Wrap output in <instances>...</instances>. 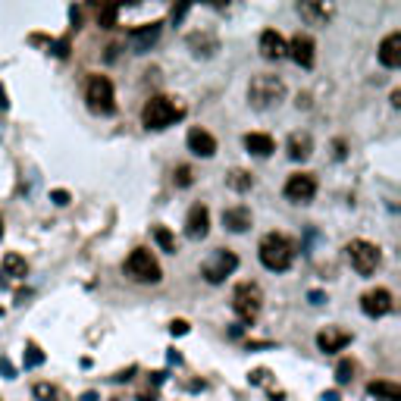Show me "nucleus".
I'll return each instance as SVG.
<instances>
[{
    "label": "nucleus",
    "instance_id": "obj_1",
    "mask_svg": "<svg viewBox=\"0 0 401 401\" xmlns=\"http://www.w3.org/2000/svg\"><path fill=\"white\" fill-rule=\"evenodd\" d=\"M257 257L266 270L273 273H285L292 264H295V242L283 232H270V236L260 238L257 245Z\"/></svg>",
    "mask_w": 401,
    "mask_h": 401
},
{
    "label": "nucleus",
    "instance_id": "obj_2",
    "mask_svg": "<svg viewBox=\"0 0 401 401\" xmlns=\"http://www.w3.org/2000/svg\"><path fill=\"white\" fill-rule=\"evenodd\" d=\"M179 116H182V110L176 107V100L166 97V95H157V97L144 100V107H142V123L148 125V129H154V132L172 125Z\"/></svg>",
    "mask_w": 401,
    "mask_h": 401
},
{
    "label": "nucleus",
    "instance_id": "obj_3",
    "mask_svg": "<svg viewBox=\"0 0 401 401\" xmlns=\"http://www.w3.org/2000/svg\"><path fill=\"white\" fill-rule=\"evenodd\" d=\"M285 97V82L279 76H254L248 85V100L257 110H270Z\"/></svg>",
    "mask_w": 401,
    "mask_h": 401
},
{
    "label": "nucleus",
    "instance_id": "obj_4",
    "mask_svg": "<svg viewBox=\"0 0 401 401\" xmlns=\"http://www.w3.org/2000/svg\"><path fill=\"white\" fill-rule=\"evenodd\" d=\"M232 311H236L245 323H254V320L260 317V311H264V289H260L257 283L236 285V292H232Z\"/></svg>",
    "mask_w": 401,
    "mask_h": 401
},
{
    "label": "nucleus",
    "instance_id": "obj_5",
    "mask_svg": "<svg viewBox=\"0 0 401 401\" xmlns=\"http://www.w3.org/2000/svg\"><path fill=\"white\" fill-rule=\"evenodd\" d=\"M345 254H348L354 273H360V276H370V273H376V266L383 264V251H379V245L367 242V238H354V242H348Z\"/></svg>",
    "mask_w": 401,
    "mask_h": 401
},
{
    "label": "nucleus",
    "instance_id": "obj_6",
    "mask_svg": "<svg viewBox=\"0 0 401 401\" xmlns=\"http://www.w3.org/2000/svg\"><path fill=\"white\" fill-rule=\"evenodd\" d=\"M125 273H129L135 283H160L163 279V270H160L157 257L148 251V248H135L129 254V260H125Z\"/></svg>",
    "mask_w": 401,
    "mask_h": 401
},
{
    "label": "nucleus",
    "instance_id": "obj_7",
    "mask_svg": "<svg viewBox=\"0 0 401 401\" xmlns=\"http://www.w3.org/2000/svg\"><path fill=\"white\" fill-rule=\"evenodd\" d=\"M85 100L95 113H113L116 110V95H113V82L107 76H91L85 85Z\"/></svg>",
    "mask_w": 401,
    "mask_h": 401
},
{
    "label": "nucleus",
    "instance_id": "obj_8",
    "mask_svg": "<svg viewBox=\"0 0 401 401\" xmlns=\"http://www.w3.org/2000/svg\"><path fill=\"white\" fill-rule=\"evenodd\" d=\"M236 266H238V257L232 251H226V248H217L210 254V257L204 260V266H200V273H204V279L210 285H219L226 276H232L236 273Z\"/></svg>",
    "mask_w": 401,
    "mask_h": 401
},
{
    "label": "nucleus",
    "instance_id": "obj_9",
    "mask_svg": "<svg viewBox=\"0 0 401 401\" xmlns=\"http://www.w3.org/2000/svg\"><path fill=\"white\" fill-rule=\"evenodd\" d=\"M317 195V179L311 176V172H295V176H289V182H285V198L295 200V204H307V200H313Z\"/></svg>",
    "mask_w": 401,
    "mask_h": 401
},
{
    "label": "nucleus",
    "instance_id": "obj_10",
    "mask_svg": "<svg viewBox=\"0 0 401 401\" xmlns=\"http://www.w3.org/2000/svg\"><path fill=\"white\" fill-rule=\"evenodd\" d=\"M313 38L311 35H295L292 41H285V57H292L301 69H311L313 60H317V53H313Z\"/></svg>",
    "mask_w": 401,
    "mask_h": 401
},
{
    "label": "nucleus",
    "instance_id": "obj_11",
    "mask_svg": "<svg viewBox=\"0 0 401 401\" xmlns=\"http://www.w3.org/2000/svg\"><path fill=\"white\" fill-rule=\"evenodd\" d=\"M392 292L389 289H370L360 295V311L367 313V317H386V313L392 311Z\"/></svg>",
    "mask_w": 401,
    "mask_h": 401
},
{
    "label": "nucleus",
    "instance_id": "obj_12",
    "mask_svg": "<svg viewBox=\"0 0 401 401\" xmlns=\"http://www.w3.org/2000/svg\"><path fill=\"white\" fill-rule=\"evenodd\" d=\"M207 232H210V210H207L204 204H195L189 210V217H185V236L189 238H204Z\"/></svg>",
    "mask_w": 401,
    "mask_h": 401
},
{
    "label": "nucleus",
    "instance_id": "obj_13",
    "mask_svg": "<svg viewBox=\"0 0 401 401\" xmlns=\"http://www.w3.org/2000/svg\"><path fill=\"white\" fill-rule=\"evenodd\" d=\"M348 342H351V332L339 329V326H326V329L317 336V348L323 351V354H336V351H342Z\"/></svg>",
    "mask_w": 401,
    "mask_h": 401
},
{
    "label": "nucleus",
    "instance_id": "obj_14",
    "mask_svg": "<svg viewBox=\"0 0 401 401\" xmlns=\"http://www.w3.org/2000/svg\"><path fill=\"white\" fill-rule=\"evenodd\" d=\"M379 63L386 69H398L401 66V32H389L379 44Z\"/></svg>",
    "mask_w": 401,
    "mask_h": 401
},
{
    "label": "nucleus",
    "instance_id": "obj_15",
    "mask_svg": "<svg viewBox=\"0 0 401 401\" xmlns=\"http://www.w3.org/2000/svg\"><path fill=\"white\" fill-rule=\"evenodd\" d=\"M160 29H163V22H148V25H138V29H132L129 32V41H132V48H135V53L151 50V44L160 38Z\"/></svg>",
    "mask_w": 401,
    "mask_h": 401
},
{
    "label": "nucleus",
    "instance_id": "obj_16",
    "mask_svg": "<svg viewBox=\"0 0 401 401\" xmlns=\"http://www.w3.org/2000/svg\"><path fill=\"white\" fill-rule=\"evenodd\" d=\"M189 151L198 154V157H213V154H217V138L204 129H191L189 132Z\"/></svg>",
    "mask_w": 401,
    "mask_h": 401
},
{
    "label": "nucleus",
    "instance_id": "obj_17",
    "mask_svg": "<svg viewBox=\"0 0 401 401\" xmlns=\"http://www.w3.org/2000/svg\"><path fill=\"white\" fill-rule=\"evenodd\" d=\"M223 226L229 232H248L251 229V210L245 204L229 207V210H223Z\"/></svg>",
    "mask_w": 401,
    "mask_h": 401
},
{
    "label": "nucleus",
    "instance_id": "obj_18",
    "mask_svg": "<svg viewBox=\"0 0 401 401\" xmlns=\"http://www.w3.org/2000/svg\"><path fill=\"white\" fill-rule=\"evenodd\" d=\"M260 53H264L266 60H283L285 57V38L279 35L276 29H266L264 35H260Z\"/></svg>",
    "mask_w": 401,
    "mask_h": 401
},
{
    "label": "nucleus",
    "instance_id": "obj_19",
    "mask_svg": "<svg viewBox=\"0 0 401 401\" xmlns=\"http://www.w3.org/2000/svg\"><path fill=\"white\" fill-rule=\"evenodd\" d=\"M245 148H248V154H254V157H270V154L276 151V142H273L266 132H248V135H245Z\"/></svg>",
    "mask_w": 401,
    "mask_h": 401
},
{
    "label": "nucleus",
    "instance_id": "obj_20",
    "mask_svg": "<svg viewBox=\"0 0 401 401\" xmlns=\"http://www.w3.org/2000/svg\"><path fill=\"white\" fill-rule=\"evenodd\" d=\"M311 154H313L311 132H292V135H289V157L292 160H307Z\"/></svg>",
    "mask_w": 401,
    "mask_h": 401
},
{
    "label": "nucleus",
    "instance_id": "obj_21",
    "mask_svg": "<svg viewBox=\"0 0 401 401\" xmlns=\"http://www.w3.org/2000/svg\"><path fill=\"white\" fill-rule=\"evenodd\" d=\"M367 392H370L376 401H401V389L395 383H389V379H376V383L367 386Z\"/></svg>",
    "mask_w": 401,
    "mask_h": 401
},
{
    "label": "nucleus",
    "instance_id": "obj_22",
    "mask_svg": "<svg viewBox=\"0 0 401 401\" xmlns=\"http://www.w3.org/2000/svg\"><path fill=\"white\" fill-rule=\"evenodd\" d=\"M4 273L13 279H22L25 273H29V264H25V257H19V254H6L4 257Z\"/></svg>",
    "mask_w": 401,
    "mask_h": 401
},
{
    "label": "nucleus",
    "instance_id": "obj_23",
    "mask_svg": "<svg viewBox=\"0 0 401 401\" xmlns=\"http://www.w3.org/2000/svg\"><path fill=\"white\" fill-rule=\"evenodd\" d=\"M226 182H229V189H236V191H248L254 185V179H251V172H245V170H232L229 176H226Z\"/></svg>",
    "mask_w": 401,
    "mask_h": 401
},
{
    "label": "nucleus",
    "instance_id": "obj_24",
    "mask_svg": "<svg viewBox=\"0 0 401 401\" xmlns=\"http://www.w3.org/2000/svg\"><path fill=\"white\" fill-rule=\"evenodd\" d=\"M329 6H323V4H301V16H307V19H313V22H326L329 19Z\"/></svg>",
    "mask_w": 401,
    "mask_h": 401
},
{
    "label": "nucleus",
    "instance_id": "obj_25",
    "mask_svg": "<svg viewBox=\"0 0 401 401\" xmlns=\"http://www.w3.org/2000/svg\"><path fill=\"white\" fill-rule=\"evenodd\" d=\"M154 238H157V245H160L163 251L176 254V238H172V232L166 229V226H154Z\"/></svg>",
    "mask_w": 401,
    "mask_h": 401
},
{
    "label": "nucleus",
    "instance_id": "obj_26",
    "mask_svg": "<svg viewBox=\"0 0 401 401\" xmlns=\"http://www.w3.org/2000/svg\"><path fill=\"white\" fill-rule=\"evenodd\" d=\"M354 370H358V367H354V360H339V367H336V383H339V386L351 383V379H354Z\"/></svg>",
    "mask_w": 401,
    "mask_h": 401
},
{
    "label": "nucleus",
    "instance_id": "obj_27",
    "mask_svg": "<svg viewBox=\"0 0 401 401\" xmlns=\"http://www.w3.org/2000/svg\"><path fill=\"white\" fill-rule=\"evenodd\" d=\"M172 179H176L179 189H189L191 182H195V172H191V166H176V172H172Z\"/></svg>",
    "mask_w": 401,
    "mask_h": 401
},
{
    "label": "nucleus",
    "instance_id": "obj_28",
    "mask_svg": "<svg viewBox=\"0 0 401 401\" xmlns=\"http://www.w3.org/2000/svg\"><path fill=\"white\" fill-rule=\"evenodd\" d=\"M116 16H119V6H104V10L97 13V22L104 25V29H113V25H116Z\"/></svg>",
    "mask_w": 401,
    "mask_h": 401
},
{
    "label": "nucleus",
    "instance_id": "obj_29",
    "mask_svg": "<svg viewBox=\"0 0 401 401\" xmlns=\"http://www.w3.org/2000/svg\"><path fill=\"white\" fill-rule=\"evenodd\" d=\"M44 364V351L38 345H29L25 348V367H41Z\"/></svg>",
    "mask_w": 401,
    "mask_h": 401
},
{
    "label": "nucleus",
    "instance_id": "obj_30",
    "mask_svg": "<svg viewBox=\"0 0 401 401\" xmlns=\"http://www.w3.org/2000/svg\"><path fill=\"white\" fill-rule=\"evenodd\" d=\"M35 395L44 398V401H50L53 395H57V389H53V386H48V383H41V386H35Z\"/></svg>",
    "mask_w": 401,
    "mask_h": 401
},
{
    "label": "nucleus",
    "instance_id": "obj_31",
    "mask_svg": "<svg viewBox=\"0 0 401 401\" xmlns=\"http://www.w3.org/2000/svg\"><path fill=\"white\" fill-rule=\"evenodd\" d=\"M170 332H172V336H185V332H189V320H172Z\"/></svg>",
    "mask_w": 401,
    "mask_h": 401
},
{
    "label": "nucleus",
    "instance_id": "obj_32",
    "mask_svg": "<svg viewBox=\"0 0 401 401\" xmlns=\"http://www.w3.org/2000/svg\"><path fill=\"white\" fill-rule=\"evenodd\" d=\"M50 198H53V204H60V207H66V204H69V191H63V189H57Z\"/></svg>",
    "mask_w": 401,
    "mask_h": 401
},
{
    "label": "nucleus",
    "instance_id": "obj_33",
    "mask_svg": "<svg viewBox=\"0 0 401 401\" xmlns=\"http://www.w3.org/2000/svg\"><path fill=\"white\" fill-rule=\"evenodd\" d=\"M53 53H57V57H66V53H69V50H66V41H57V44H53Z\"/></svg>",
    "mask_w": 401,
    "mask_h": 401
},
{
    "label": "nucleus",
    "instance_id": "obj_34",
    "mask_svg": "<svg viewBox=\"0 0 401 401\" xmlns=\"http://www.w3.org/2000/svg\"><path fill=\"white\" fill-rule=\"evenodd\" d=\"M307 298H311V304H323V292H311Z\"/></svg>",
    "mask_w": 401,
    "mask_h": 401
},
{
    "label": "nucleus",
    "instance_id": "obj_35",
    "mask_svg": "<svg viewBox=\"0 0 401 401\" xmlns=\"http://www.w3.org/2000/svg\"><path fill=\"white\" fill-rule=\"evenodd\" d=\"M6 107H10V104H6V91L0 88V110H6Z\"/></svg>",
    "mask_w": 401,
    "mask_h": 401
},
{
    "label": "nucleus",
    "instance_id": "obj_36",
    "mask_svg": "<svg viewBox=\"0 0 401 401\" xmlns=\"http://www.w3.org/2000/svg\"><path fill=\"white\" fill-rule=\"evenodd\" d=\"M82 401H97V392H85Z\"/></svg>",
    "mask_w": 401,
    "mask_h": 401
},
{
    "label": "nucleus",
    "instance_id": "obj_37",
    "mask_svg": "<svg viewBox=\"0 0 401 401\" xmlns=\"http://www.w3.org/2000/svg\"><path fill=\"white\" fill-rule=\"evenodd\" d=\"M323 401H339V392H326Z\"/></svg>",
    "mask_w": 401,
    "mask_h": 401
},
{
    "label": "nucleus",
    "instance_id": "obj_38",
    "mask_svg": "<svg viewBox=\"0 0 401 401\" xmlns=\"http://www.w3.org/2000/svg\"><path fill=\"white\" fill-rule=\"evenodd\" d=\"M0 285H4V279H0Z\"/></svg>",
    "mask_w": 401,
    "mask_h": 401
}]
</instances>
